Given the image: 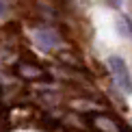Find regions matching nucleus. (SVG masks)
Returning a JSON list of instances; mask_svg holds the SVG:
<instances>
[{
	"instance_id": "nucleus-3",
	"label": "nucleus",
	"mask_w": 132,
	"mask_h": 132,
	"mask_svg": "<svg viewBox=\"0 0 132 132\" xmlns=\"http://www.w3.org/2000/svg\"><path fill=\"white\" fill-rule=\"evenodd\" d=\"M93 123L97 126L100 130L104 132H119V126L113 121V119H108V117H104V115H97L95 119H93Z\"/></svg>"
},
{
	"instance_id": "nucleus-4",
	"label": "nucleus",
	"mask_w": 132,
	"mask_h": 132,
	"mask_svg": "<svg viewBox=\"0 0 132 132\" xmlns=\"http://www.w3.org/2000/svg\"><path fill=\"white\" fill-rule=\"evenodd\" d=\"M117 28H119V32H121V35L132 37V22H130V18L119 15V20H117Z\"/></svg>"
},
{
	"instance_id": "nucleus-1",
	"label": "nucleus",
	"mask_w": 132,
	"mask_h": 132,
	"mask_svg": "<svg viewBox=\"0 0 132 132\" xmlns=\"http://www.w3.org/2000/svg\"><path fill=\"white\" fill-rule=\"evenodd\" d=\"M106 65H108V69H111V74H113V78H115L119 89L123 93H132V76H130V69H128V65H126L123 59L111 56Z\"/></svg>"
},
{
	"instance_id": "nucleus-2",
	"label": "nucleus",
	"mask_w": 132,
	"mask_h": 132,
	"mask_svg": "<svg viewBox=\"0 0 132 132\" xmlns=\"http://www.w3.org/2000/svg\"><path fill=\"white\" fill-rule=\"evenodd\" d=\"M15 71H18V76H22L24 80H39V78H46L50 80V76L43 71L39 65H28V63H20L18 67H15Z\"/></svg>"
},
{
	"instance_id": "nucleus-5",
	"label": "nucleus",
	"mask_w": 132,
	"mask_h": 132,
	"mask_svg": "<svg viewBox=\"0 0 132 132\" xmlns=\"http://www.w3.org/2000/svg\"><path fill=\"white\" fill-rule=\"evenodd\" d=\"M111 4H113V7H117V4H119V0H111Z\"/></svg>"
}]
</instances>
